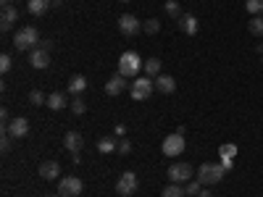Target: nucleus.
<instances>
[{
    "mask_svg": "<svg viewBox=\"0 0 263 197\" xmlns=\"http://www.w3.org/2000/svg\"><path fill=\"white\" fill-rule=\"evenodd\" d=\"M40 32H37V27H21L18 32H16V37H13V45H16V50H21V53H32L34 48H40Z\"/></svg>",
    "mask_w": 263,
    "mask_h": 197,
    "instance_id": "f257e3e1",
    "label": "nucleus"
},
{
    "mask_svg": "<svg viewBox=\"0 0 263 197\" xmlns=\"http://www.w3.org/2000/svg\"><path fill=\"white\" fill-rule=\"evenodd\" d=\"M142 66H145V61H142L135 50H126V53H121V58H119V74L126 76V79H137L140 71H142Z\"/></svg>",
    "mask_w": 263,
    "mask_h": 197,
    "instance_id": "f03ea898",
    "label": "nucleus"
},
{
    "mask_svg": "<svg viewBox=\"0 0 263 197\" xmlns=\"http://www.w3.org/2000/svg\"><path fill=\"white\" fill-rule=\"evenodd\" d=\"M224 166H221V161L218 163H203L200 168H197V179H200L203 184H218L224 179Z\"/></svg>",
    "mask_w": 263,
    "mask_h": 197,
    "instance_id": "7ed1b4c3",
    "label": "nucleus"
},
{
    "mask_svg": "<svg viewBox=\"0 0 263 197\" xmlns=\"http://www.w3.org/2000/svg\"><path fill=\"white\" fill-rule=\"evenodd\" d=\"M153 90H156V82L150 76H137L129 87V95H132V100H147L153 95Z\"/></svg>",
    "mask_w": 263,
    "mask_h": 197,
    "instance_id": "20e7f679",
    "label": "nucleus"
},
{
    "mask_svg": "<svg viewBox=\"0 0 263 197\" xmlns=\"http://www.w3.org/2000/svg\"><path fill=\"white\" fill-rule=\"evenodd\" d=\"M184 134H179V131H174V134H168V137H163V145H161V150H163V155L166 158H177V155H182L184 152Z\"/></svg>",
    "mask_w": 263,
    "mask_h": 197,
    "instance_id": "39448f33",
    "label": "nucleus"
},
{
    "mask_svg": "<svg viewBox=\"0 0 263 197\" xmlns=\"http://www.w3.org/2000/svg\"><path fill=\"white\" fill-rule=\"evenodd\" d=\"M195 176V168L190 163H171L168 166V182L174 184H187Z\"/></svg>",
    "mask_w": 263,
    "mask_h": 197,
    "instance_id": "423d86ee",
    "label": "nucleus"
},
{
    "mask_svg": "<svg viewBox=\"0 0 263 197\" xmlns=\"http://www.w3.org/2000/svg\"><path fill=\"white\" fill-rule=\"evenodd\" d=\"M82 179L77 176H61L58 179V194L61 197H79L82 194Z\"/></svg>",
    "mask_w": 263,
    "mask_h": 197,
    "instance_id": "0eeeda50",
    "label": "nucleus"
},
{
    "mask_svg": "<svg viewBox=\"0 0 263 197\" xmlns=\"http://www.w3.org/2000/svg\"><path fill=\"white\" fill-rule=\"evenodd\" d=\"M137 184H140L137 173H135V171H124L121 176H119L116 192H119L121 197H129V194H135V192H137Z\"/></svg>",
    "mask_w": 263,
    "mask_h": 197,
    "instance_id": "6e6552de",
    "label": "nucleus"
},
{
    "mask_svg": "<svg viewBox=\"0 0 263 197\" xmlns=\"http://www.w3.org/2000/svg\"><path fill=\"white\" fill-rule=\"evenodd\" d=\"M119 32H121L124 37H137V34L142 32L140 18H137V16H132V13H124V16L119 18Z\"/></svg>",
    "mask_w": 263,
    "mask_h": 197,
    "instance_id": "1a4fd4ad",
    "label": "nucleus"
},
{
    "mask_svg": "<svg viewBox=\"0 0 263 197\" xmlns=\"http://www.w3.org/2000/svg\"><path fill=\"white\" fill-rule=\"evenodd\" d=\"M40 176L45 179V182H58V179H61V163H58V161L40 163Z\"/></svg>",
    "mask_w": 263,
    "mask_h": 197,
    "instance_id": "9d476101",
    "label": "nucleus"
},
{
    "mask_svg": "<svg viewBox=\"0 0 263 197\" xmlns=\"http://www.w3.org/2000/svg\"><path fill=\"white\" fill-rule=\"evenodd\" d=\"M29 66H32V69H48V66H50V53L48 50H42V48H34L32 53H29Z\"/></svg>",
    "mask_w": 263,
    "mask_h": 197,
    "instance_id": "9b49d317",
    "label": "nucleus"
},
{
    "mask_svg": "<svg viewBox=\"0 0 263 197\" xmlns=\"http://www.w3.org/2000/svg\"><path fill=\"white\" fill-rule=\"evenodd\" d=\"M8 134H11L13 140H24V137L29 134V121H27V119H11Z\"/></svg>",
    "mask_w": 263,
    "mask_h": 197,
    "instance_id": "f8f14e48",
    "label": "nucleus"
},
{
    "mask_svg": "<svg viewBox=\"0 0 263 197\" xmlns=\"http://www.w3.org/2000/svg\"><path fill=\"white\" fill-rule=\"evenodd\" d=\"M124 90H126V76H121L119 71H116V74H114L111 79H108V82H105V92H108V95H111V97H116V95H121Z\"/></svg>",
    "mask_w": 263,
    "mask_h": 197,
    "instance_id": "ddd939ff",
    "label": "nucleus"
},
{
    "mask_svg": "<svg viewBox=\"0 0 263 197\" xmlns=\"http://www.w3.org/2000/svg\"><path fill=\"white\" fill-rule=\"evenodd\" d=\"M153 82H156V90H158L161 95H171L174 90H177V79L168 76V74H158Z\"/></svg>",
    "mask_w": 263,
    "mask_h": 197,
    "instance_id": "4468645a",
    "label": "nucleus"
},
{
    "mask_svg": "<svg viewBox=\"0 0 263 197\" xmlns=\"http://www.w3.org/2000/svg\"><path fill=\"white\" fill-rule=\"evenodd\" d=\"M82 145H84V140H82V134L79 131H66V137H63V147L71 152H82Z\"/></svg>",
    "mask_w": 263,
    "mask_h": 197,
    "instance_id": "2eb2a0df",
    "label": "nucleus"
},
{
    "mask_svg": "<svg viewBox=\"0 0 263 197\" xmlns=\"http://www.w3.org/2000/svg\"><path fill=\"white\" fill-rule=\"evenodd\" d=\"M179 29H182L187 37H195L197 29H200V24H197V18H195L192 13H184V16L179 18Z\"/></svg>",
    "mask_w": 263,
    "mask_h": 197,
    "instance_id": "dca6fc26",
    "label": "nucleus"
},
{
    "mask_svg": "<svg viewBox=\"0 0 263 197\" xmlns=\"http://www.w3.org/2000/svg\"><path fill=\"white\" fill-rule=\"evenodd\" d=\"M50 6H53V0H27V11L32 16H42Z\"/></svg>",
    "mask_w": 263,
    "mask_h": 197,
    "instance_id": "f3484780",
    "label": "nucleus"
},
{
    "mask_svg": "<svg viewBox=\"0 0 263 197\" xmlns=\"http://www.w3.org/2000/svg\"><path fill=\"white\" fill-rule=\"evenodd\" d=\"M18 18V11H16V6H11V8H3V18H0V29L3 32H11V27H13V21Z\"/></svg>",
    "mask_w": 263,
    "mask_h": 197,
    "instance_id": "a211bd4d",
    "label": "nucleus"
},
{
    "mask_svg": "<svg viewBox=\"0 0 263 197\" xmlns=\"http://www.w3.org/2000/svg\"><path fill=\"white\" fill-rule=\"evenodd\" d=\"M119 150V137H100L98 140V152L108 155V152H116Z\"/></svg>",
    "mask_w": 263,
    "mask_h": 197,
    "instance_id": "6ab92c4d",
    "label": "nucleus"
},
{
    "mask_svg": "<svg viewBox=\"0 0 263 197\" xmlns=\"http://www.w3.org/2000/svg\"><path fill=\"white\" fill-rule=\"evenodd\" d=\"M84 90H87V79H84L82 74H77V76H71V79H69V95H74V97H77V95H82Z\"/></svg>",
    "mask_w": 263,
    "mask_h": 197,
    "instance_id": "aec40b11",
    "label": "nucleus"
},
{
    "mask_svg": "<svg viewBox=\"0 0 263 197\" xmlns=\"http://www.w3.org/2000/svg\"><path fill=\"white\" fill-rule=\"evenodd\" d=\"M69 103H71V100H66L63 92H53V95L48 97V108H50V111H63Z\"/></svg>",
    "mask_w": 263,
    "mask_h": 197,
    "instance_id": "412c9836",
    "label": "nucleus"
},
{
    "mask_svg": "<svg viewBox=\"0 0 263 197\" xmlns=\"http://www.w3.org/2000/svg\"><path fill=\"white\" fill-rule=\"evenodd\" d=\"M142 71H145V76L156 79V76L161 74V58H147L145 66H142Z\"/></svg>",
    "mask_w": 263,
    "mask_h": 197,
    "instance_id": "4be33fe9",
    "label": "nucleus"
},
{
    "mask_svg": "<svg viewBox=\"0 0 263 197\" xmlns=\"http://www.w3.org/2000/svg\"><path fill=\"white\" fill-rule=\"evenodd\" d=\"M163 11H166V16H171V18H182L184 16V11H182V6L177 3V0H166V3H163Z\"/></svg>",
    "mask_w": 263,
    "mask_h": 197,
    "instance_id": "5701e85b",
    "label": "nucleus"
},
{
    "mask_svg": "<svg viewBox=\"0 0 263 197\" xmlns=\"http://www.w3.org/2000/svg\"><path fill=\"white\" fill-rule=\"evenodd\" d=\"M161 197H187V192H184V187L182 184H168V187H163V192H161Z\"/></svg>",
    "mask_w": 263,
    "mask_h": 197,
    "instance_id": "b1692460",
    "label": "nucleus"
},
{
    "mask_svg": "<svg viewBox=\"0 0 263 197\" xmlns=\"http://www.w3.org/2000/svg\"><path fill=\"white\" fill-rule=\"evenodd\" d=\"M248 29H250L253 37H263V16H253L248 21Z\"/></svg>",
    "mask_w": 263,
    "mask_h": 197,
    "instance_id": "393cba45",
    "label": "nucleus"
},
{
    "mask_svg": "<svg viewBox=\"0 0 263 197\" xmlns=\"http://www.w3.org/2000/svg\"><path fill=\"white\" fill-rule=\"evenodd\" d=\"M184 192H187V197H197L203 192V182L200 179H190L187 184H184Z\"/></svg>",
    "mask_w": 263,
    "mask_h": 197,
    "instance_id": "a878e982",
    "label": "nucleus"
},
{
    "mask_svg": "<svg viewBox=\"0 0 263 197\" xmlns=\"http://www.w3.org/2000/svg\"><path fill=\"white\" fill-rule=\"evenodd\" d=\"M218 155H221V161H234V155H237V145H232V142L221 145V147H218Z\"/></svg>",
    "mask_w": 263,
    "mask_h": 197,
    "instance_id": "bb28decb",
    "label": "nucleus"
},
{
    "mask_svg": "<svg viewBox=\"0 0 263 197\" xmlns=\"http://www.w3.org/2000/svg\"><path fill=\"white\" fill-rule=\"evenodd\" d=\"M245 11L250 16H263V0H245Z\"/></svg>",
    "mask_w": 263,
    "mask_h": 197,
    "instance_id": "cd10ccee",
    "label": "nucleus"
},
{
    "mask_svg": "<svg viewBox=\"0 0 263 197\" xmlns=\"http://www.w3.org/2000/svg\"><path fill=\"white\" fill-rule=\"evenodd\" d=\"M69 108H71V113H74V116H82V113L87 111V103L82 100V95H77V97L69 103Z\"/></svg>",
    "mask_w": 263,
    "mask_h": 197,
    "instance_id": "c85d7f7f",
    "label": "nucleus"
},
{
    "mask_svg": "<svg viewBox=\"0 0 263 197\" xmlns=\"http://www.w3.org/2000/svg\"><path fill=\"white\" fill-rule=\"evenodd\" d=\"M142 32H147V34H158V32H161V21H158V18H147L145 24H142Z\"/></svg>",
    "mask_w": 263,
    "mask_h": 197,
    "instance_id": "c756f323",
    "label": "nucleus"
},
{
    "mask_svg": "<svg viewBox=\"0 0 263 197\" xmlns=\"http://www.w3.org/2000/svg\"><path fill=\"white\" fill-rule=\"evenodd\" d=\"M29 103L32 105H48V97L42 95L40 90H34V92H29Z\"/></svg>",
    "mask_w": 263,
    "mask_h": 197,
    "instance_id": "7c9ffc66",
    "label": "nucleus"
},
{
    "mask_svg": "<svg viewBox=\"0 0 263 197\" xmlns=\"http://www.w3.org/2000/svg\"><path fill=\"white\" fill-rule=\"evenodd\" d=\"M11 66H13V58H11L8 53H3V55H0V71L8 74V71H11Z\"/></svg>",
    "mask_w": 263,
    "mask_h": 197,
    "instance_id": "2f4dec72",
    "label": "nucleus"
},
{
    "mask_svg": "<svg viewBox=\"0 0 263 197\" xmlns=\"http://www.w3.org/2000/svg\"><path fill=\"white\" fill-rule=\"evenodd\" d=\"M11 145H13V137L8 134V131H3V137H0V150L8 152V150H11Z\"/></svg>",
    "mask_w": 263,
    "mask_h": 197,
    "instance_id": "473e14b6",
    "label": "nucleus"
},
{
    "mask_svg": "<svg viewBox=\"0 0 263 197\" xmlns=\"http://www.w3.org/2000/svg\"><path fill=\"white\" fill-rule=\"evenodd\" d=\"M119 152H121V155H129V152H132V142L121 140V142H119Z\"/></svg>",
    "mask_w": 263,
    "mask_h": 197,
    "instance_id": "72a5a7b5",
    "label": "nucleus"
},
{
    "mask_svg": "<svg viewBox=\"0 0 263 197\" xmlns=\"http://www.w3.org/2000/svg\"><path fill=\"white\" fill-rule=\"evenodd\" d=\"M124 134H126V126H124V124H119V126L114 129V137H119V140H124Z\"/></svg>",
    "mask_w": 263,
    "mask_h": 197,
    "instance_id": "f704fd0d",
    "label": "nucleus"
},
{
    "mask_svg": "<svg viewBox=\"0 0 263 197\" xmlns=\"http://www.w3.org/2000/svg\"><path fill=\"white\" fill-rule=\"evenodd\" d=\"M40 48L50 53V50H53V40H40Z\"/></svg>",
    "mask_w": 263,
    "mask_h": 197,
    "instance_id": "c9c22d12",
    "label": "nucleus"
},
{
    "mask_svg": "<svg viewBox=\"0 0 263 197\" xmlns=\"http://www.w3.org/2000/svg\"><path fill=\"white\" fill-rule=\"evenodd\" d=\"M0 119H3V124H11V113H8V108H0Z\"/></svg>",
    "mask_w": 263,
    "mask_h": 197,
    "instance_id": "e433bc0d",
    "label": "nucleus"
},
{
    "mask_svg": "<svg viewBox=\"0 0 263 197\" xmlns=\"http://www.w3.org/2000/svg\"><path fill=\"white\" fill-rule=\"evenodd\" d=\"M221 166H224V171H232L234 168V161H221Z\"/></svg>",
    "mask_w": 263,
    "mask_h": 197,
    "instance_id": "4c0bfd02",
    "label": "nucleus"
},
{
    "mask_svg": "<svg viewBox=\"0 0 263 197\" xmlns=\"http://www.w3.org/2000/svg\"><path fill=\"white\" fill-rule=\"evenodd\" d=\"M71 163H74V166H79V163H82V158H79V152H74V155H71Z\"/></svg>",
    "mask_w": 263,
    "mask_h": 197,
    "instance_id": "58836bf2",
    "label": "nucleus"
},
{
    "mask_svg": "<svg viewBox=\"0 0 263 197\" xmlns=\"http://www.w3.org/2000/svg\"><path fill=\"white\" fill-rule=\"evenodd\" d=\"M197 197H213V194H211V189H203V192L197 194Z\"/></svg>",
    "mask_w": 263,
    "mask_h": 197,
    "instance_id": "ea45409f",
    "label": "nucleus"
},
{
    "mask_svg": "<svg viewBox=\"0 0 263 197\" xmlns=\"http://www.w3.org/2000/svg\"><path fill=\"white\" fill-rule=\"evenodd\" d=\"M0 3H3V8H11V6H13L11 0H0Z\"/></svg>",
    "mask_w": 263,
    "mask_h": 197,
    "instance_id": "a19ab883",
    "label": "nucleus"
},
{
    "mask_svg": "<svg viewBox=\"0 0 263 197\" xmlns=\"http://www.w3.org/2000/svg\"><path fill=\"white\" fill-rule=\"evenodd\" d=\"M53 6H61V0H53Z\"/></svg>",
    "mask_w": 263,
    "mask_h": 197,
    "instance_id": "79ce46f5",
    "label": "nucleus"
},
{
    "mask_svg": "<svg viewBox=\"0 0 263 197\" xmlns=\"http://www.w3.org/2000/svg\"><path fill=\"white\" fill-rule=\"evenodd\" d=\"M48 197H61V194H48Z\"/></svg>",
    "mask_w": 263,
    "mask_h": 197,
    "instance_id": "37998d69",
    "label": "nucleus"
},
{
    "mask_svg": "<svg viewBox=\"0 0 263 197\" xmlns=\"http://www.w3.org/2000/svg\"><path fill=\"white\" fill-rule=\"evenodd\" d=\"M121 3H129V0H121Z\"/></svg>",
    "mask_w": 263,
    "mask_h": 197,
    "instance_id": "c03bdc74",
    "label": "nucleus"
},
{
    "mask_svg": "<svg viewBox=\"0 0 263 197\" xmlns=\"http://www.w3.org/2000/svg\"><path fill=\"white\" fill-rule=\"evenodd\" d=\"M260 55H263V53H260ZM260 63H263V58H260Z\"/></svg>",
    "mask_w": 263,
    "mask_h": 197,
    "instance_id": "a18cd8bd",
    "label": "nucleus"
}]
</instances>
